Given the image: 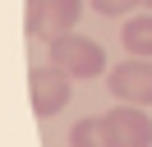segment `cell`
Segmentation results:
<instances>
[{
    "instance_id": "obj_4",
    "label": "cell",
    "mask_w": 152,
    "mask_h": 147,
    "mask_svg": "<svg viewBox=\"0 0 152 147\" xmlns=\"http://www.w3.org/2000/svg\"><path fill=\"white\" fill-rule=\"evenodd\" d=\"M111 147H152V115L143 106H115L102 115Z\"/></svg>"
},
{
    "instance_id": "obj_10",
    "label": "cell",
    "mask_w": 152,
    "mask_h": 147,
    "mask_svg": "<svg viewBox=\"0 0 152 147\" xmlns=\"http://www.w3.org/2000/svg\"><path fill=\"white\" fill-rule=\"evenodd\" d=\"M143 9H148V14H152V0H143Z\"/></svg>"
},
{
    "instance_id": "obj_6",
    "label": "cell",
    "mask_w": 152,
    "mask_h": 147,
    "mask_svg": "<svg viewBox=\"0 0 152 147\" xmlns=\"http://www.w3.org/2000/svg\"><path fill=\"white\" fill-rule=\"evenodd\" d=\"M120 41H124V51H129L134 60H152V14H134V18H124Z\"/></svg>"
},
{
    "instance_id": "obj_7",
    "label": "cell",
    "mask_w": 152,
    "mask_h": 147,
    "mask_svg": "<svg viewBox=\"0 0 152 147\" xmlns=\"http://www.w3.org/2000/svg\"><path fill=\"white\" fill-rule=\"evenodd\" d=\"M69 147H111V133H106L102 115L97 119H78V124L69 129Z\"/></svg>"
},
{
    "instance_id": "obj_2",
    "label": "cell",
    "mask_w": 152,
    "mask_h": 147,
    "mask_svg": "<svg viewBox=\"0 0 152 147\" xmlns=\"http://www.w3.org/2000/svg\"><path fill=\"white\" fill-rule=\"evenodd\" d=\"M28 92H32V110H37L42 119H51V115H60V110L69 106L74 78H69V74H60L56 64H32V74H28Z\"/></svg>"
},
{
    "instance_id": "obj_5",
    "label": "cell",
    "mask_w": 152,
    "mask_h": 147,
    "mask_svg": "<svg viewBox=\"0 0 152 147\" xmlns=\"http://www.w3.org/2000/svg\"><path fill=\"white\" fill-rule=\"evenodd\" d=\"M78 18H83V0H46L42 37H65V32H74Z\"/></svg>"
},
{
    "instance_id": "obj_1",
    "label": "cell",
    "mask_w": 152,
    "mask_h": 147,
    "mask_svg": "<svg viewBox=\"0 0 152 147\" xmlns=\"http://www.w3.org/2000/svg\"><path fill=\"white\" fill-rule=\"evenodd\" d=\"M51 64L69 78H97V74H106V51L92 37L65 32V37H51Z\"/></svg>"
},
{
    "instance_id": "obj_3",
    "label": "cell",
    "mask_w": 152,
    "mask_h": 147,
    "mask_svg": "<svg viewBox=\"0 0 152 147\" xmlns=\"http://www.w3.org/2000/svg\"><path fill=\"white\" fill-rule=\"evenodd\" d=\"M106 87L120 106H152V60H120L106 69Z\"/></svg>"
},
{
    "instance_id": "obj_9",
    "label": "cell",
    "mask_w": 152,
    "mask_h": 147,
    "mask_svg": "<svg viewBox=\"0 0 152 147\" xmlns=\"http://www.w3.org/2000/svg\"><path fill=\"white\" fill-rule=\"evenodd\" d=\"M42 23H46V0H28V18H23L28 37H42Z\"/></svg>"
},
{
    "instance_id": "obj_8",
    "label": "cell",
    "mask_w": 152,
    "mask_h": 147,
    "mask_svg": "<svg viewBox=\"0 0 152 147\" xmlns=\"http://www.w3.org/2000/svg\"><path fill=\"white\" fill-rule=\"evenodd\" d=\"M88 5H92L97 14H106V18H124L129 9H138L143 0H88Z\"/></svg>"
}]
</instances>
